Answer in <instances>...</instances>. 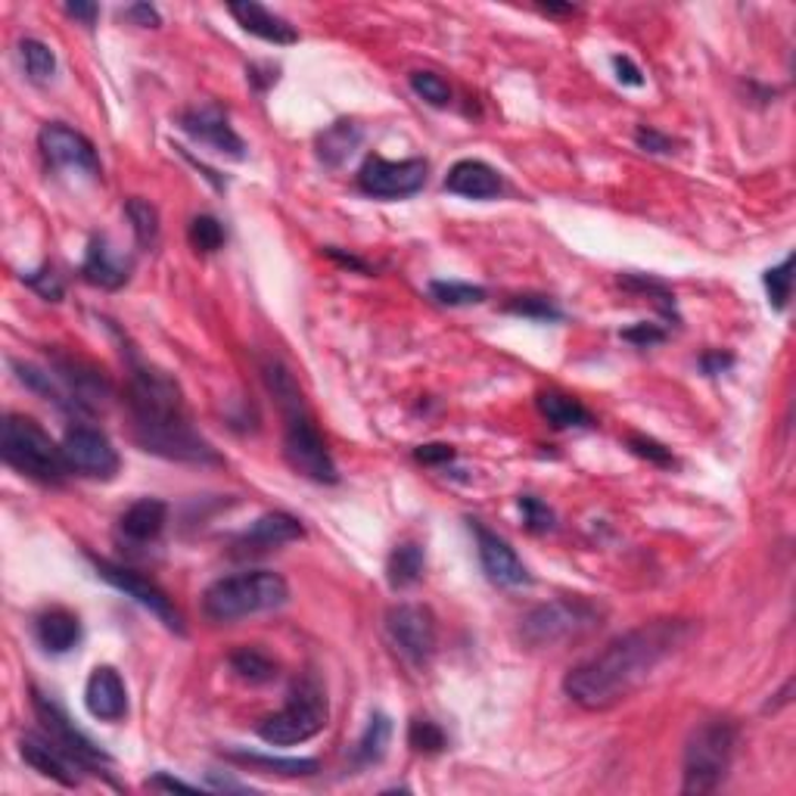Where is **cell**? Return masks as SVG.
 <instances>
[{"label":"cell","instance_id":"6da1fadb","mask_svg":"<svg viewBox=\"0 0 796 796\" xmlns=\"http://www.w3.org/2000/svg\"><path fill=\"white\" fill-rule=\"evenodd\" d=\"M694 622L688 619H653L632 632L613 638L604 651L582 660L566 672L563 690L582 709H610L648 685L672 653H678L694 638Z\"/></svg>","mask_w":796,"mask_h":796},{"label":"cell","instance_id":"7a4b0ae2","mask_svg":"<svg viewBox=\"0 0 796 796\" xmlns=\"http://www.w3.org/2000/svg\"><path fill=\"white\" fill-rule=\"evenodd\" d=\"M125 401L144 452L184 464H221L215 449L194 430L181 386L165 371L131 358Z\"/></svg>","mask_w":796,"mask_h":796},{"label":"cell","instance_id":"3957f363","mask_svg":"<svg viewBox=\"0 0 796 796\" xmlns=\"http://www.w3.org/2000/svg\"><path fill=\"white\" fill-rule=\"evenodd\" d=\"M290 600V585L280 573L250 570L212 582L202 595V613L212 622H236L246 616L272 613Z\"/></svg>","mask_w":796,"mask_h":796},{"label":"cell","instance_id":"277c9868","mask_svg":"<svg viewBox=\"0 0 796 796\" xmlns=\"http://www.w3.org/2000/svg\"><path fill=\"white\" fill-rule=\"evenodd\" d=\"M738 734L741 731L731 719H709L690 731L682 762V794L704 796L722 787L734 762Z\"/></svg>","mask_w":796,"mask_h":796},{"label":"cell","instance_id":"5b68a950","mask_svg":"<svg viewBox=\"0 0 796 796\" xmlns=\"http://www.w3.org/2000/svg\"><path fill=\"white\" fill-rule=\"evenodd\" d=\"M0 454L13 471L44 486H59L73 473L63 457V445H56L54 439L44 433V427L25 414L3 417Z\"/></svg>","mask_w":796,"mask_h":796},{"label":"cell","instance_id":"8992f818","mask_svg":"<svg viewBox=\"0 0 796 796\" xmlns=\"http://www.w3.org/2000/svg\"><path fill=\"white\" fill-rule=\"evenodd\" d=\"M327 719H330V704H327L324 685L314 675H306L290 688L287 704L262 719L258 738L272 747H296L318 738L327 728Z\"/></svg>","mask_w":796,"mask_h":796},{"label":"cell","instance_id":"52a82bcc","mask_svg":"<svg viewBox=\"0 0 796 796\" xmlns=\"http://www.w3.org/2000/svg\"><path fill=\"white\" fill-rule=\"evenodd\" d=\"M600 607L585 597H561L542 604L520 619V634L529 648H557L579 641L600 626Z\"/></svg>","mask_w":796,"mask_h":796},{"label":"cell","instance_id":"ba28073f","mask_svg":"<svg viewBox=\"0 0 796 796\" xmlns=\"http://www.w3.org/2000/svg\"><path fill=\"white\" fill-rule=\"evenodd\" d=\"M287 427H284V457L292 471L299 476H306L311 483H321V486H333L340 483V471L333 464V454L327 449L324 435L318 433L314 420L302 408L287 411Z\"/></svg>","mask_w":796,"mask_h":796},{"label":"cell","instance_id":"9c48e42d","mask_svg":"<svg viewBox=\"0 0 796 796\" xmlns=\"http://www.w3.org/2000/svg\"><path fill=\"white\" fill-rule=\"evenodd\" d=\"M386 634L405 663L423 670L439 648V626L430 607L423 604H396L386 613Z\"/></svg>","mask_w":796,"mask_h":796},{"label":"cell","instance_id":"30bf717a","mask_svg":"<svg viewBox=\"0 0 796 796\" xmlns=\"http://www.w3.org/2000/svg\"><path fill=\"white\" fill-rule=\"evenodd\" d=\"M32 706H35V716L37 722H41V731L51 738L54 743H59L69 756H73L85 772H91V775H107L103 769L109 765V756L97 747V743L85 734V731H78L75 722L63 712V706L51 700L47 694H41V690H32Z\"/></svg>","mask_w":796,"mask_h":796},{"label":"cell","instance_id":"8fae6325","mask_svg":"<svg viewBox=\"0 0 796 796\" xmlns=\"http://www.w3.org/2000/svg\"><path fill=\"white\" fill-rule=\"evenodd\" d=\"M430 175V165L427 159H380V156H371L358 172V187H362L367 197L377 199H405L414 197L423 190Z\"/></svg>","mask_w":796,"mask_h":796},{"label":"cell","instance_id":"7c38bea8","mask_svg":"<svg viewBox=\"0 0 796 796\" xmlns=\"http://www.w3.org/2000/svg\"><path fill=\"white\" fill-rule=\"evenodd\" d=\"M93 566H97V576H100V579L109 582L112 588H119V592L131 597V600H137L144 610H150V613L163 622L168 632L184 634V616L178 613V607L172 604V597L165 595L156 582L144 579L141 573L125 570V566H115V563L109 561H93Z\"/></svg>","mask_w":796,"mask_h":796},{"label":"cell","instance_id":"4fadbf2b","mask_svg":"<svg viewBox=\"0 0 796 796\" xmlns=\"http://www.w3.org/2000/svg\"><path fill=\"white\" fill-rule=\"evenodd\" d=\"M37 146L44 153V159L54 165V168H66L75 175H88V178H100L103 175V165L93 144L75 128L63 125V122H51V125L41 128L37 134Z\"/></svg>","mask_w":796,"mask_h":796},{"label":"cell","instance_id":"5bb4252c","mask_svg":"<svg viewBox=\"0 0 796 796\" xmlns=\"http://www.w3.org/2000/svg\"><path fill=\"white\" fill-rule=\"evenodd\" d=\"M63 457L69 464V471L78 476H88V479H112L122 461L119 452L112 449V442L107 433L93 430V427H73L63 435Z\"/></svg>","mask_w":796,"mask_h":796},{"label":"cell","instance_id":"9a60e30c","mask_svg":"<svg viewBox=\"0 0 796 796\" xmlns=\"http://www.w3.org/2000/svg\"><path fill=\"white\" fill-rule=\"evenodd\" d=\"M471 529L473 535H476V554H479V563H483V573H486L495 585H501V588H523V585L532 582L526 563L517 557V551H513L505 539H498L495 532H489L486 526L476 523V520H471Z\"/></svg>","mask_w":796,"mask_h":796},{"label":"cell","instance_id":"2e32d148","mask_svg":"<svg viewBox=\"0 0 796 796\" xmlns=\"http://www.w3.org/2000/svg\"><path fill=\"white\" fill-rule=\"evenodd\" d=\"M178 125H181L194 141L209 146V150H215L221 156H231V159H243V156H246L243 137L231 128L228 115L218 107L187 109V112L178 115Z\"/></svg>","mask_w":796,"mask_h":796},{"label":"cell","instance_id":"e0dca14e","mask_svg":"<svg viewBox=\"0 0 796 796\" xmlns=\"http://www.w3.org/2000/svg\"><path fill=\"white\" fill-rule=\"evenodd\" d=\"M306 535V529L302 523L290 517V513H284V510H274V513H265V517H258L243 535H236L234 539V557H253V554H268L274 548H280V544H290V542H299Z\"/></svg>","mask_w":796,"mask_h":796},{"label":"cell","instance_id":"ac0fdd59","mask_svg":"<svg viewBox=\"0 0 796 796\" xmlns=\"http://www.w3.org/2000/svg\"><path fill=\"white\" fill-rule=\"evenodd\" d=\"M19 753H22V760L29 762L35 772H41L44 778L56 781V784H63V787H78V781H81L78 772H85V769H81V765L59 747V743L51 741L44 731H29V734H22Z\"/></svg>","mask_w":796,"mask_h":796},{"label":"cell","instance_id":"d6986e66","mask_svg":"<svg viewBox=\"0 0 796 796\" xmlns=\"http://www.w3.org/2000/svg\"><path fill=\"white\" fill-rule=\"evenodd\" d=\"M85 706L100 722H122L128 716V688L112 666H97L85 685Z\"/></svg>","mask_w":796,"mask_h":796},{"label":"cell","instance_id":"ffe728a7","mask_svg":"<svg viewBox=\"0 0 796 796\" xmlns=\"http://www.w3.org/2000/svg\"><path fill=\"white\" fill-rule=\"evenodd\" d=\"M165 523H168V505L159 498H141L119 517V535L131 548H144L163 535Z\"/></svg>","mask_w":796,"mask_h":796},{"label":"cell","instance_id":"44dd1931","mask_svg":"<svg viewBox=\"0 0 796 796\" xmlns=\"http://www.w3.org/2000/svg\"><path fill=\"white\" fill-rule=\"evenodd\" d=\"M445 190L454 197L467 199H495L501 197L505 181L501 175L483 159H461L452 165L449 178H445Z\"/></svg>","mask_w":796,"mask_h":796},{"label":"cell","instance_id":"7402d4cb","mask_svg":"<svg viewBox=\"0 0 796 796\" xmlns=\"http://www.w3.org/2000/svg\"><path fill=\"white\" fill-rule=\"evenodd\" d=\"M81 277L91 287H100V290H119V287H125L128 277H131V265H128L125 258L115 255L107 236H93L91 243H88L85 262H81Z\"/></svg>","mask_w":796,"mask_h":796},{"label":"cell","instance_id":"603a6c76","mask_svg":"<svg viewBox=\"0 0 796 796\" xmlns=\"http://www.w3.org/2000/svg\"><path fill=\"white\" fill-rule=\"evenodd\" d=\"M228 13L240 22V29L243 32H250V35L262 37V41H268V44H296L299 41V32L292 29L287 19H280L277 13H272L268 7H262V3H231L228 7Z\"/></svg>","mask_w":796,"mask_h":796},{"label":"cell","instance_id":"cb8c5ba5","mask_svg":"<svg viewBox=\"0 0 796 796\" xmlns=\"http://www.w3.org/2000/svg\"><path fill=\"white\" fill-rule=\"evenodd\" d=\"M35 638L37 644L47 653H69L81 644V619L63 607L44 610L35 619Z\"/></svg>","mask_w":796,"mask_h":796},{"label":"cell","instance_id":"d4e9b609","mask_svg":"<svg viewBox=\"0 0 796 796\" xmlns=\"http://www.w3.org/2000/svg\"><path fill=\"white\" fill-rule=\"evenodd\" d=\"M539 411L554 427V430H585L592 427V411L582 405L579 398L563 396V393H542L539 396Z\"/></svg>","mask_w":796,"mask_h":796},{"label":"cell","instance_id":"484cf974","mask_svg":"<svg viewBox=\"0 0 796 796\" xmlns=\"http://www.w3.org/2000/svg\"><path fill=\"white\" fill-rule=\"evenodd\" d=\"M393 741V719L386 712H374L371 722L362 731L358 743L352 747V765L355 769H371L386 756V747Z\"/></svg>","mask_w":796,"mask_h":796},{"label":"cell","instance_id":"4316f807","mask_svg":"<svg viewBox=\"0 0 796 796\" xmlns=\"http://www.w3.org/2000/svg\"><path fill=\"white\" fill-rule=\"evenodd\" d=\"M423 566H427V554L417 542H401L393 548L389 561H386V579L389 585L401 592V588H411L423 576Z\"/></svg>","mask_w":796,"mask_h":796},{"label":"cell","instance_id":"83f0119b","mask_svg":"<svg viewBox=\"0 0 796 796\" xmlns=\"http://www.w3.org/2000/svg\"><path fill=\"white\" fill-rule=\"evenodd\" d=\"M362 128L355 125V122H336V125H330L318 137V156H321V163L330 165V168H340V165L358 150L362 144Z\"/></svg>","mask_w":796,"mask_h":796},{"label":"cell","instance_id":"f1b7e54d","mask_svg":"<svg viewBox=\"0 0 796 796\" xmlns=\"http://www.w3.org/2000/svg\"><path fill=\"white\" fill-rule=\"evenodd\" d=\"M228 663H231L236 678H243L250 685H265V682H272L274 675H277V663L265 651H258V648H240V651L231 653Z\"/></svg>","mask_w":796,"mask_h":796},{"label":"cell","instance_id":"f546056e","mask_svg":"<svg viewBox=\"0 0 796 796\" xmlns=\"http://www.w3.org/2000/svg\"><path fill=\"white\" fill-rule=\"evenodd\" d=\"M125 215L128 221H131V231L137 236V243H141L144 250H153V246L159 243V212H156V206L141 197H134L125 202Z\"/></svg>","mask_w":796,"mask_h":796},{"label":"cell","instance_id":"4dcf8cb0","mask_svg":"<svg viewBox=\"0 0 796 796\" xmlns=\"http://www.w3.org/2000/svg\"><path fill=\"white\" fill-rule=\"evenodd\" d=\"M19 59H22V69L29 73L32 81H51L56 75V54L37 37L19 41Z\"/></svg>","mask_w":796,"mask_h":796},{"label":"cell","instance_id":"1f68e13d","mask_svg":"<svg viewBox=\"0 0 796 796\" xmlns=\"http://www.w3.org/2000/svg\"><path fill=\"white\" fill-rule=\"evenodd\" d=\"M231 760L243 762V765H255V769H265L272 775H314L318 772V760H284V756H265V753H231Z\"/></svg>","mask_w":796,"mask_h":796},{"label":"cell","instance_id":"d6a6232c","mask_svg":"<svg viewBox=\"0 0 796 796\" xmlns=\"http://www.w3.org/2000/svg\"><path fill=\"white\" fill-rule=\"evenodd\" d=\"M430 296H433L439 306L464 308L486 302L489 292L483 290V287H473V284H461V280H433V284H430Z\"/></svg>","mask_w":796,"mask_h":796},{"label":"cell","instance_id":"836d02e7","mask_svg":"<svg viewBox=\"0 0 796 796\" xmlns=\"http://www.w3.org/2000/svg\"><path fill=\"white\" fill-rule=\"evenodd\" d=\"M762 284H765V292H769L772 308H775V311H784L787 302H791V290H794V255H787L781 265L769 268L765 277H762Z\"/></svg>","mask_w":796,"mask_h":796},{"label":"cell","instance_id":"e575fe53","mask_svg":"<svg viewBox=\"0 0 796 796\" xmlns=\"http://www.w3.org/2000/svg\"><path fill=\"white\" fill-rule=\"evenodd\" d=\"M505 311L529 318V321H544V324L563 321V311L548 296H513V299H507Z\"/></svg>","mask_w":796,"mask_h":796},{"label":"cell","instance_id":"d590c367","mask_svg":"<svg viewBox=\"0 0 796 796\" xmlns=\"http://www.w3.org/2000/svg\"><path fill=\"white\" fill-rule=\"evenodd\" d=\"M187 236H190V246H194L197 253H206V255L218 253V250L224 246V240H228V234H224V224L212 215L194 218V221H190V231H187Z\"/></svg>","mask_w":796,"mask_h":796},{"label":"cell","instance_id":"8d00e7d4","mask_svg":"<svg viewBox=\"0 0 796 796\" xmlns=\"http://www.w3.org/2000/svg\"><path fill=\"white\" fill-rule=\"evenodd\" d=\"M408 743L414 747L417 753L433 756V753H442L449 747V738H445V731L433 719H414V722L408 725Z\"/></svg>","mask_w":796,"mask_h":796},{"label":"cell","instance_id":"74e56055","mask_svg":"<svg viewBox=\"0 0 796 796\" xmlns=\"http://www.w3.org/2000/svg\"><path fill=\"white\" fill-rule=\"evenodd\" d=\"M411 91H414L423 103H430V107L442 109L452 103V88H449V81L435 73L411 75Z\"/></svg>","mask_w":796,"mask_h":796},{"label":"cell","instance_id":"f35d334b","mask_svg":"<svg viewBox=\"0 0 796 796\" xmlns=\"http://www.w3.org/2000/svg\"><path fill=\"white\" fill-rule=\"evenodd\" d=\"M626 290H634V292H651L653 302L660 306L663 311V318H672V321H678V314H675V299H672V292L660 284V280H651V277H644V274H626L622 280H619Z\"/></svg>","mask_w":796,"mask_h":796},{"label":"cell","instance_id":"ab89813d","mask_svg":"<svg viewBox=\"0 0 796 796\" xmlns=\"http://www.w3.org/2000/svg\"><path fill=\"white\" fill-rule=\"evenodd\" d=\"M520 513H523V523L529 532H535V535H542V532H551L554 529V510L539 501V498H532V495H523L520 498Z\"/></svg>","mask_w":796,"mask_h":796},{"label":"cell","instance_id":"60d3db41","mask_svg":"<svg viewBox=\"0 0 796 796\" xmlns=\"http://www.w3.org/2000/svg\"><path fill=\"white\" fill-rule=\"evenodd\" d=\"M22 280H25V284H29V287H32L41 299H47V302H59V299H63V292H66L63 280H59V274H56L51 265H44L41 272L25 274Z\"/></svg>","mask_w":796,"mask_h":796},{"label":"cell","instance_id":"b9f144b4","mask_svg":"<svg viewBox=\"0 0 796 796\" xmlns=\"http://www.w3.org/2000/svg\"><path fill=\"white\" fill-rule=\"evenodd\" d=\"M634 144L641 146L644 153H653V156H670V153H675V141L653 125H638Z\"/></svg>","mask_w":796,"mask_h":796},{"label":"cell","instance_id":"7bdbcfd3","mask_svg":"<svg viewBox=\"0 0 796 796\" xmlns=\"http://www.w3.org/2000/svg\"><path fill=\"white\" fill-rule=\"evenodd\" d=\"M629 449H632L638 457H644V461H651V464H660V467H666L672 464V452L666 445H660V442H653L648 435H629Z\"/></svg>","mask_w":796,"mask_h":796},{"label":"cell","instance_id":"ee69618b","mask_svg":"<svg viewBox=\"0 0 796 796\" xmlns=\"http://www.w3.org/2000/svg\"><path fill=\"white\" fill-rule=\"evenodd\" d=\"M622 340H626V343L638 345V349H651V345L663 343V340H666V330L656 324H648V321H641V324L622 330Z\"/></svg>","mask_w":796,"mask_h":796},{"label":"cell","instance_id":"f6af8a7d","mask_svg":"<svg viewBox=\"0 0 796 796\" xmlns=\"http://www.w3.org/2000/svg\"><path fill=\"white\" fill-rule=\"evenodd\" d=\"M414 457L420 464H427V467H435V464H452L457 452H454L452 445H442V442H430V445H420L414 452Z\"/></svg>","mask_w":796,"mask_h":796},{"label":"cell","instance_id":"bcb514c9","mask_svg":"<svg viewBox=\"0 0 796 796\" xmlns=\"http://www.w3.org/2000/svg\"><path fill=\"white\" fill-rule=\"evenodd\" d=\"M613 73L619 85H629V88H641L644 85V73L634 66L629 56H613Z\"/></svg>","mask_w":796,"mask_h":796},{"label":"cell","instance_id":"7dc6e473","mask_svg":"<svg viewBox=\"0 0 796 796\" xmlns=\"http://www.w3.org/2000/svg\"><path fill=\"white\" fill-rule=\"evenodd\" d=\"M125 19H131L134 25H144V29H156V25H163L159 10H156V7H150V3H131V7H125Z\"/></svg>","mask_w":796,"mask_h":796},{"label":"cell","instance_id":"c3c4849f","mask_svg":"<svg viewBox=\"0 0 796 796\" xmlns=\"http://www.w3.org/2000/svg\"><path fill=\"white\" fill-rule=\"evenodd\" d=\"M146 787H150V791H168V794H175V791H181V794H197L199 791V784H187V781L172 778V775H165V772L153 775V778L146 781Z\"/></svg>","mask_w":796,"mask_h":796},{"label":"cell","instance_id":"681fc988","mask_svg":"<svg viewBox=\"0 0 796 796\" xmlns=\"http://www.w3.org/2000/svg\"><path fill=\"white\" fill-rule=\"evenodd\" d=\"M731 364H734V355H728V352H706L704 358H700V367H704V374H709V377L725 374Z\"/></svg>","mask_w":796,"mask_h":796},{"label":"cell","instance_id":"f907efd6","mask_svg":"<svg viewBox=\"0 0 796 796\" xmlns=\"http://www.w3.org/2000/svg\"><path fill=\"white\" fill-rule=\"evenodd\" d=\"M66 13L78 22H85V25H93L97 16H100V7L97 3H81V0H75V3H66Z\"/></svg>","mask_w":796,"mask_h":796},{"label":"cell","instance_id":"816d5d0a","mask_svg":"<svg viewBox=\"0 0 796 796\" xmlns=\"http://www.w3.org/2000/svg\"><path fill=\"white\" fill-rule=\"evenodd\" d=\"M209 791H215V794H246V791H253V787H246V784H240V781L234 778H221V775H215V772H209V784H206Z\"/></svg>","mask_w":796,"mask_h":796},{"label":"cell","instance_id":"f5cc1de1","mask_svg":"<svg viewBox=\"0 0 796 796\" xmlns=\"http://www.w3.org/2000/svg\"><path fill=\"white\" fill-rule=\"evenodd\" d=\"M324 253L330 255V258H336V262H340V265H345V268H355V272H362V274L371 272V268L364 265L362 258H355V255H345V253H340V250H333V246H327Z\"/></svg>","mask_w":796,"mask_h":796},{"label":"cell","instance_id":"db71d44e","mask_svg":"<svg viewBox=\"0 0 796 796\" xmlns=\"http://www.w3.org/2000/svg\"><path fill=\"white\" fill-rule=\"evenodd\" d=\"M542 10L544 13H554V16H573L576 13V7L573 3H542Z\"/></svg>","mask_w":796,"mask_h":796}]
</instances>
